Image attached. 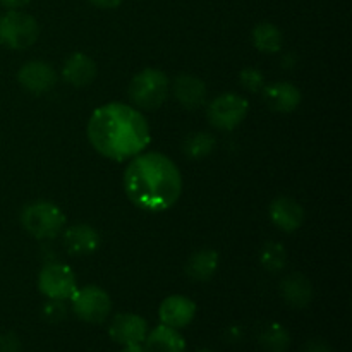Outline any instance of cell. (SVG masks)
Wrapping results in <instances>:
<instances>
[{
  "label": "cell",
  "mask_w": 352,
  "mask_h": 352,
  "mask_svg": "<svg viewBox=\"0 0 352 352\" xmlns=\"http://www.w3.org/2000/svg\"><path fill=\"white\" fill-rule=\"evenodd\" d=\"M260 263L270 274H278L285 268L287 263V253H285V248L280 243H265L263 248L260 251Z\"/></svg>",
  "instance_id": "603a6c76"
},
{
  "label": "cell",
  "mask_w": 352,
  "mask_h": 352,
  "mask_svg": "<svg viewBox=\"0 0 352 352\" xmlns=\"http://www.w3.org/2000/svg\"><path fill=\"white\" fill-rule=\"evenodd\" d=\"M72 311L86 323H102L112 311V299L105 289L98 285H85L76 289L71 298Z\"/></svg>",
  "instance_id": "52a82bcc"
},
{
  "label": "cell",
  "mask_w": 352,
  "mask_h": 352,
  "mask_svg": "<svg viewBox=\"0 0 352 352\" xmlns=\"http://www.w3.org/2000/svg\"><path fill=\"white\" fill-rule=\"evenodd\" d=\"M263 102L267 103L268 109L278 113H291L298 110L301 105V89L296 85L287 81H277L267 85L261 91Z\"/></svg>",
  "instance_id": "4fadbf2b"
},
{
  "label": "cell",
  "mask_w": 352,
  "mask_h": 352,
  "mask_svg": "<svg viewBox=\"0 0 352 352\" xmlns=\"http://www.w3.org/2000/svg\"><path fill=\"white\" fill-rule=\"evenodd\" d=\"M40 36L38 21L30 14L9 9L0 16V45L9 50H24L36 43Z\"/></svg>",
  "instance_id": "5b68a950"
},
{
  "label": "cell",
  "mask_w": 352,
  "mask_h": 352,
  "mask_svg": "<svg viewBox=\"0 0 352 352\" xmlns=\"http://www.w3.org/2000/svg\"><path fill=\"white\" fill-rule=\"evenodd\" d=\"M268 215H270L272 223H274L277 229L291 234L296 232V230L302 226L306 213L305 208L301 206V203L296 201L294 198L278 196V198H275L274 201L270 203Z\"/></svg>",
  "instance_id": "8fae6325"
},
{
  "label": "cell",
  "mask_w": 352,
  "mask_h": 352,
  "mask_svg": "<svg viewBox=\"0 0 352 352\" xmlns=\"http://www.w3.org/2000/svg\"><path fill=\"white\" fill-rule=\"evenodd\" d=\"M170 89L175 100L188 110H196L205 105L206 95H208L203 79L192 74H179L172 82Z\"/></svg>",
  "instance_id": "9a60e30c"
},
{
  "label": "cell",
  "mask_w": 352,
  "mask_h": 352,
  "mask_svg": "<svg viewBox=\"0 0 352 352\" xmlns=\"http://www.w3.org/2000/svg\"><path fill=\"white\" fill-rule=\"evenodd\" d=\"M0 352H21V342L16 333L9 332L0 337Z\"/></svg>",
  "instance_id": "484cf974"
},
{
  "label": "cell",
  "mask_w": 352,
  "mask_h": 352,
  "mask_svg": "<svg viewBox=\"0 0 352 352\" xmlns=\"http://www.w3.org/2000/svg\"><path fill=\"white\" fill-rule=\"evenodd\" d=\"M219 268V253L215 250H199L189 256L186 263V275L196 282H206Z\"/></svg>",
  "instance_id": "d6986e66"
},
{
  "label": "cell",
  "mask_w": 352,
  "mask_h": 352,
  "mask_svg": "<svg viewBox=\"0 0 352 352\" xmlns=\"http://www.w3.org/2000/svg\"><path fill=\"white\" fill-rule=\"evenodd\" d=\"M41 315L47 322L50 323H58L67 316V308H65L64 301H58V299H47V302L41 308Z\"/></svg>",
  "instance_id": "d4e9b609"
},
{
  "label": "cell",
  "mask_w": 352,
  "mask_h": 352,
  "mask_svg": "<svg viewBox=\"0 0 352 352\" xmlns=\"http://www.w3.org/2000/svg\"><path fill=\"white\" fill-rule=\"evenodd\" d=\"M280 294L292 308H306L313 299V285L305 275L292 272L282 278Z\"/></svg>",
  "instance_id": "e0dca14e"
},
{
  "label": "cell",
  "mask_w": 352,
  "mask_h": 352,
  "mask_svg": "<svg viewBox=\"0 0 352 352\" xmlns=\"http://www.w3.org/2000/svg\"><path fill=\"white\" fill-rule=\"evenodd\" d=\"M120 352H144L141 344H129V346H124V349Z\"/></svg>",
  "instance_id": "f546056e"
},
{
  "label": "cell",
  "mask_w": 352,
  "mask_h": 352,
  "mask_svg": "<svg viewBox=\"0 0 352 352\" xmlns=\"http://www.w3.org/2000/svg\"><path fill=\"white\" fill-rule=\"evenodd\" d=\"M215 138L210 133H192L182 143V153L191 160H201L215 150Z\"/></svg>",
  "instance_id": "44dd1931"
},
{
  "label": "cell",
  "mask_w": 352,
  "mask_h": 352,
  "mask_svg": "<svg viewBox=\"0 0 352 352\" xmlns=\"http://www.w3.org/2000/svg\"><path fill=\"white\" fill-rule=\"evenodd\" d=\"M253 47L261 54H278L284 47V33L272 23H260L251 31Z\"/></svg>",
  "instance_id": "ffe728a7"
},
{
  "label": "cell",
  "mask_w": 352,
  "mask_h": 352,
  "mask_svg": "<svg viewBox=\"0 0 352 352\" xmlns=\"http://www.w3.org/2000/svg\"><path fill=\"white\" fill-rule=\"evenodd\" d=\"M100 243H102V237L98 230L88 223H78V226L69 227L64 232V246L72 256H89L98 250Z\"/></svg>",
  "instance_id": "5bb4252c"
},
{
  "label": "cell",
  "mask_w": 352,
  "mask_h": 352,
  "mask_svg": "<svg viewBox=\"0 0 352 352\" xmlns=\"http://www.w3.org/2000/svg\"><path fill=\"white\" fill-rule=\"evenodd\" d=\"M21 226L34 239H54L64 230L65 215L55 203L41 199L24 206Z\"/></svg>",
  "instance_id": "277c9868"
},
{
  "label": "cell",
  "mask_w": 352,
  "mask_h": 352,
  "mask_svg": "<svg viewBox=\"0 0 352 352\" xmlns=\"http://www.w3.org/2000/svg\"><path fill=\"white\" fill-rule=\"evenodd\" d=\"M260 344L270 352H285L291 344V336L280 323H268L261 330Z\"/></svg>",
  "instance_id": "7402d4cb"
},
{
  "label": "cell",
  "mask_w": 352,
  "mask_h": 352,
  "mask_svg": "<svg viewBox=\"0 0 352 352\" xmlns=\"http://www.w3.org/2000/svg\"><path fill=\"white\" fill-rule=\"evenodd\" d=\"M17 82L31 95H45L57 85V72L43 60H30L17 71Z\"/></svg>",
  "instance_id": "9c48e42d"
},
{
  "label": "cell",
  "mask_w": 352,
  "mask_h": 352,
  "mask_svg": "<svg viewBox=\"0 0 352 352\" xmlns=\"http://www.w3.org/2000/svg\"><path fill=\"white\" fill-rule=\"evenodd\" d=\"M31 0H0V3L7 9H21V7L28 6Z\"/></svg>",
  "instance_id": "f1b7e54d"
},
{
  "label": "cell",
  "mask_w": 352,
  "mask_h": 352,
  "mask_svg": "<svg viewBox=\"0 0 352 352\" xmlns=\"http://www.w3.org/2000/svg\"><path fill=\"white\" fill-rule=\"evenodd\" d=\"M88 140L102 157L131 160L150 144V126L140 109L112 102L98 107L88 120Z\"/></svg>",
  "instance_id": "6da1fadb"
},
{
  "label": "cell",
  "mask_w": 352,
  "mask_h": 352,
  "mask_svg": "<svg viewBox=\"0 0 352 352\" xmlns=\"http://www.w3.org/2000/svg\"><path fill=\"white\" fill-rule=\"evenodd\" d=\"M305 352H332V349L329 347V344H325L323 340H313L306 346Z\"/></svg>",
  "instance_id": "83f0119b"
},
{
  "label": "cell",
  "mask_w": 352,
  "mask_h": 352,
  "mask_svg": "<svg viewBox=\"0 0 352 352\" xmlns=\"http://www.w3.org/2000/svg\"><path fill=\"white\" fill-rule=\"evenodd\" d=\"M198 352H212V351H208V349H201V351H198Z\"/></svg>",
  "instance_id": "4dcf8cb0"
},
{
  "label": "cell",
  "mask_w": 352,
  "mask_h": 352,
  "mask_svg": "<svg viewBox=\"0 0 352 352\" xmlns=\"http://www.w3.org/2000/svg\"><path fill=\"white\" fill-rule=\"evenodd\" d=\"M62 78L74 88H85L96 78V64L89 55L76 52L62 65Z\"/></svg>",
  "instance_id": "2e32d148"
},
{
  "label": "cell",
  "mask_w": 352,
  "mask_h": 352,
  "mask_svg": "<svg viewBox=\"0 0 352 352\" xmlns=\"http://www.w3.org/2000/svg\"><path fill=\"white\" fill-rule=\"evenodd\" d=\"M124 189L134 206L160 213L170 210L181 198L182 175L167 155L146 151L131 158L124 172Z\"/></svg>",
  "instance_id": "7a4b0ae2"
},
{
  "label": "cell",
  "mask_w": 352,
  "mask_h": 352,
  "mask_svg": "<svg viewBox=\"0 0 352 352\" xmlns=\"http://www.w3.org/2000/svg\"><path fill=\"white\" fill-rule=\"evenodd\" d=\"M88 2L98 9H117L124 0H88Z\"/></svg>",
  "instance_id": "4316f807"
},
{
  "label": "cell",
  "mask_w": 352,
  "mask_h": 352,
  "mask_svg": "<svg viewBox=\"0 0 352 352\" xmlns=\"http://www.w3.org/2000/svg\"><path fill=\"white\" fill-rule=\"evenodd\" d=\"M110 339L120 346H129V344H141L146 339L148 323L143 316L134 315V313H120L113 316L110 323Z\"/></svg>",
  "instance_id": "30bf717a"
},
{
  "label": "cell",
  "mask_w": 352,
  "mask_h": 352,
  "mask_svg": "<svg viewBox=\"0 0 352 352\" xmlns=\"http://www.w3.org/2000/svg\"><path fill=\"white\" fill-rule=\"evenodd\" d=\"M239 82L250 93H261L265 86H267L265 74L256 67H244L239 72Z\"/></svg>",
  "instance_id": "cb8c5ba5"
},
{
  "label": "cell",
  "mask_w": 352,
  "mask_h": 352,
  "mask_svg": "<svg viewBox=\"0 0 352 352\" xmlns=\"http://www.w3.org/2000/svg\"><path fill=\"white\" fill-rule=\"evenodd\" d=\"M158 316H160L162 325L172 327L175 330L184 329L195 320L196 305L192 299L186 298V296H168L162 301L160 308H158Z\"/></svg>",
  "instance_id": "7c38bea8"
},
{
  "label": "cell",
  "mask_w": 352,
  "mask_h": 352,
  "mask_svg": "<svg viewBox=\"0 0 352 352\" xmlns=\"http://www.w3.org/2000/svg\"><path fill=\"white\" fill-rule=\"evenodd\" d=\"M250 103L239 93H222L210 102L206 117L210 124L220 131L236 129L246 119Z\"/></svg>",
  "instance_id": "8992f818"
},
{
  "label": "cell",
  "mask_w": 352,
  "mask_h": 352,
  "mask_svg": "<svg viewBox=\"0 0 352 352\" xmlns=\"http://www.w3.org/2000/svg\"><path fill=\"white\" fill-rule=\"evenodd\" d=\"M144 352H186V340L175 329L158 325L146 336Z\"/></svg>",
  "instance_id": "ac0fdd59"
},
{
  "label": "cell",
  "mask_w": 352,
  "mask_h": 352,
  "mask_svg": "<svg viewBox=\"0 0 352 352\" xmlns=\"http://www.w3.org/2000/svg\"><path fill=\"white\" fill-rule=\"evenodd\" d=\"M38 289L47 299L65 301L72 298L78 282L71 267L64 263H48L38 274Z\"/></svg>",
  "instance_id": "ba28073f"
},
{
  "label": "cell",
  "mask_w": 352,
  "mask_h": 352,
  "mask_svg": "<svg viewBox=\"0 0 352 352\" xmlns=\"http://www.w3.org/2000/svg\"><path fill=\"white\" fill-rule=\"evenodd\" d=\"M127 93L136 109L157 110L170 93V79L160 69H143L131 79Z\"/></svg>",
  "instance_id": "3957f363"
}]
</instances>
